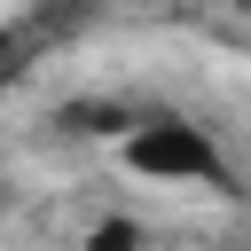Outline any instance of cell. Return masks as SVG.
Returning a JSON list of instances; mask_svg holds the SVG:
<instances>
[{
    "mask_svg": "<svg viewBox=\"0 0 251 251\" xmlns=\"http://www.w3.org/2000/svg\"><path fill=\"white\" fill-rule=\"evenodd\" d=\"M118 165L133 180H173V188H227V157L212 141V126L180 118V110H141L133 133L118 141Z\"/></svg>",
    "mask_w": 251,
    "mask_h": 251,
    "instance_id": "1",
    "label": "cell"
},
{
    "mask_svg": "<svg viewBox=\"0 0 251 251\" xmlns=\"http://www.w3.org/2000/svg\"><path fill=\"white\" fill-rule=\"evenodd\" d=\"M133 118H141V110H133L126 94H78V102H63V110H55V126H63V133H78V141H126V133H133Z\"/></svg>",
    "mask_w": 251,
    "mask_h": 251,
    "instance_id": "2",
    "label": "cell"
},
{
    "mask_svg": "<svg viewBox=\"0 0 251 251\" xmlns=\"http://www.w3.org/2000/svg\"><path fill=\"white\" fill-rule=\"evenodd\" d=\"M78 251H149V227L126 220V212H102V220L78 235Z\"/></svg>",
    "mask_w": 251,
    "mask_h": 251,
    "instance_id": "3",
    "label": "cell"
},
{
    "mask_svg": "<svg viewBox=\"0 0 251 251\" xmlns=\"http://www.w3.org/2000/svg\"><path fill=\"white\" fill-rule=\"evenodd\" d=\"M0 212H8V180H0Z\"/></svg>",
    "mask_w": 251,
    "mask_h": 251,
    "instance_id": "4",
    "label": "cell"
},
{
    "mask_svg": "<svg viewBox=\"0 0 251 251\" xmlns=\"http://www.w3.org/2000/svg\"><path fill=\"white\" fill-rule=\"evenodd\" d=\"M227 251H251V243H227Z\"/></svg>",
    "mask_w": 251,
    "mask_h": 251,
    "instance_id": "5",
    "label": "cell"
},
{
    "mask_svg": "<svg viewBox=\"0 0 251 251\" xmlns=\"http://www.w3.org/2000/svg\"><path fill=\"white\" fill-rule=\"evenodd\" d=\"M243 8H251V0H243Z\"/></svg>",
    "mask_w": 251,
    "mask_h": 251,
    "instance_id": "6",
    "label": "cell"
}]
</instances>
